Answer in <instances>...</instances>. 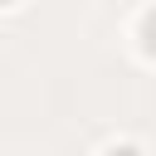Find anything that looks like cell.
<instances>
[{
    "instance_id": "cell-1",
    "label": "cell",
    "mask_w": 156,
    "mask_h": 156,
    "mask_svg": "<svg viewBox=\"0 0 156 156\" xmlns=\"http://www.w3.org/2000/svg\"><path fill=\"white\" fill-rule=\"evenodd\" d=\"M146 49H151V54H156V15H151V20H146Z\"/></svg>"
}]
</instances>
